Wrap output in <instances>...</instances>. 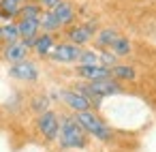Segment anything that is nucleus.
Segmentation results:
<instances>
[{"mask_svg":"<svg viewBox=\"0 0 156 152\" xmlns=\"http://www.w3.org/2000/svg\"><path fill=\"white\" fill-rule=\"evenodd\" d=\"M56 141L62 150H86L90 146L88 133L81 128V124L75 120L73 114L60 116V131H58Z\"/></svg>","mask_w":156,"mask_h":152,"instance_id":"obj_1","label":"nucleus"},{"mask_svg":"<svg viewBox=\"0 0 156 152\" xmlns=\"http://www.w3.org/2000/svg\"><path fill=\"white\" fill-rule=\"evenodd\" d=\"M73 116H75V120L81 124V128L88 133L90 139H96V141H101V143H111V141H113V137H115L113 128H111L94 109L75 111Z\"/></svg>","mask_w":156,"mask_h":152,"instance_id":"obj_2","label":"nucleus"},{"mask_svg":"<svg viewBox=\"0 0 156 152\" xmlns=\"http://www.w3.org/2000/svg\"><path fill=\"white\" fill-rule=\"evenodd\" d=\"M101 26L96 24V20H88V22H75L71 26H66L62 32H64V41L73 43V45H79V47H86L92 43L96 30Z\"/></svg>","mask_w":156,"mask_h":152,"instance_id":"obj_3","label":"nucleus"},{"mask_svg":"<svg viewBox=\"0 0 156 152\" xmlns=\"http://www.w3.org/2000/svg\"><path fill=\"white\" fill-rule=\"evenodd\" d=\"M7 75L11 79H15V81H20V84H39V79H41V67H39L37 60L26 58V60L9 64Z\"/></svg>","mask_w":156,"mask_h":152,"instance_id":"obj_4","label":"nucleus"},{"mask_svg":"<svg viewBox=\"0 0 156 152\" xmlns=\"http://www.w3.org/2000/svg\"><path fill=\"white\" fill-rule=\"evenodd\" d=\"M34 128L39 133V137L47 143H54L58 139V131H60V114L56 109H45L43 114L37 116L34 120Z\"/></svg>","mask_w":156,"mask_h":152,"instance_id":"obj_5","label":"nucleus"},{"mask_svg":"<svg viewBox=\"0 0 156 152\" xmlns=\"http://www.w3.org/2000/svg\"><path fill=\"white\" fill-rule=\"evenodd\" d=\"M79 54H81L79 45H73L69 41H58L54 45V49L49 52L47 60L51 64H60V67H75L79 60Z\"/></svg>","mask_w":156,"mask_h":152,"instance_id":"obj_6","label":"nucleus"},{"mask_svg":"<svg viewBox=\"0 0 156 152\" xmlns=\"http://www.w3.org/2000/svg\"><path fill=\"white\" fill-rule=\"evenodd\" d=\"M58 103H62V105H64L66 109H71L73 114H75V111H83V109H92L90 101H88L81 92H77L73 86L58 90Z\"/></svg>","mask_w":156,"mask_h":152,"instance_id":"obj_7","label":"nucleus"},{"mask_svg":"<svg viewBox=\"0 0 156 152\" xmlns=\"http://www.w3.org/2000/svg\"><path fill=\"white\" fill-rule=\"evenodd\" d=\"M75 75L81 81H98V79L111 77L109 69L101 64H75Z\"/></svg>","mask_w":156,"mask_h":152,"instance_id":"obj_8","label":"nucleus"},{"mask_svg":"<svg viewBox=\"0 0 156 152\" xmlns=\"http://www.w3.org/2000/svg\"><path fill=\"white\" fill-rule=\"evenodd\" d=\"M90 90L94 94H98L101 99H107V96H115V94H122L124 92V86L120 81H115L113 77H107V79H98V81H88Z\"/></svg>","mask_w":156,"mask_h":152,"instance_id":"obj_9","label":"nucleus"},{"mask_svg":"<svg viewBox=\"0 0 156 152\" xmlns=\"http://www.w3.org/2000/svg\"><path fill=\"white\" fill-rule=\"evenodd\" d=\"M51 13H54L56 20L60 22L62 30H64L66 26H71V24L77 22V7H75V2H71V0H60V2L51 9Z\"/></svg>","mask_w":156,"mask_h":152,"instance_id":"obj_10","label":"nucleus"},{"mask_svg":"<svg viewBox=\"0 0 156 152\" xmlns=\"http://www.w3.org/2000/svg\"><path fill=\"white\" fill-rule=\"evenodd\" d=\"M26 58H30V49L22 43V39L2 45V60L5 62L13 64V62H20V60H26Z\"/></svg>","mask_w":156,"mask_h":152,"instance_id":"obj_11","label":"nucleus"},{"mask_svg":"<svg viewBox=\"0 0 156 152\" xmlns=\"http://www.w3.org/2000/svg\"><path fill=\"white\" fill-rule=\"evenodd\" d=\"M58 43L56 34H49V32H39L37 39H34V45H32V54L37 58H47L49 52L54 49V45Z\"/></svg>","mask_w":156,"mask_h":152,"instance_id":"obj_12","label":"nucleus"},{"mask_svg":"<svg viewBox=\"0 0 156 152\" xmlns=\"http://www.w3.org/2000/svg\"><path fill=\"white\" fill-rule=\"evenodd\" d=\"M118 28H113V26H101L98 30H96V34H94V39H92V43H94V49H109L111 47V43L118 39Z\"/></svg>","mask_w":156,"mask_h":152,"instance_id":"obj_13","label":"nucleus"},{"mask_svg":"<svg viewBox=\"0 0 156 152\" xmlns=\"http://www.w3.org/2000/svg\"><path fill=\"white\" fill-rule=\"evenodd\" d=\"M111 77L120 84H130V81H137V69L133 64H126V62H118L109 69Z\"/></svg>","mask_w":156,"mask_h":152,"instance_id":"obj_14","label":"nucleus"},{"mask_svg":"<svg viewBox=\"0 0 156 152\" xmlns=\"http://www.w3.org/2000/svg\"><path fill=\"white\" fill-rule=\"evenodd\" d=\"M15 24H17L20 39H34V37L41 32V24H39V20H26V17H17V20H15Z\"/></svg>","mask_w":156,"mask_h":152,"instance_id":"obj_15","label":"nucleus"},{"mask_svg":"<svg viewBox=\"0 0 156 152\" xmlns=\"http://www.w3.org/2000/svg\"><path fill=\"white\" fill-rule=\"evenodd\" d=\"M39 24H41V32H49V34L62 32V26H60V22L56 20V15L51 13V9H43V13H41V17H39Z\"/></svg>","mask_w":156,"mask_h":152,"instance_id":"obj_16","label":"nucleus"},{"mask_svg":"<svg viewBox=\"0 0 156 152\" xmlns=\"http://www.w3.org/2000/svg\"><path fill=\"white\" fill-rule=\"evenodd\" d=\"M28 107H30V111L32 114H43L45 109H49L51 107V99H49V94L47 92H37V94H32L30 96V103H28Z\"/></svg>","mask_w":156,"mask_h":152,"instance_id":"obj_17","label":"nucleus"},{"mask_svg":"<svg viewBox=\"0 0 156 152\" xmlns=\"http://www.w3.org/2000/svg\"><path fill=\"white\" fill-rule=\"evenodd\" d=\"M118 58H128L130 54H133V41L128 39V37H122V34H118V39L111 43V47H109Z\"/></svg>","mask_w":156,"mask_h":152,"instance_id":"obj_18","label":"nucleus"},{"mask_svg":"<svg viewBox=\"0 0 156 152\" xmlns=\"http://www.w3.org/2000/svg\"><path fill=\"white\" fill-rule=\"evenodd\" d=\"M20 17V5L11 0H0V22H15Z\"/></svg>","mask_w":156,"mask_h":152,"instance_id":"obj_19","label":"nucleus"},{"mask_svg":"<svg viewBox=\"0 0 156 152\" xmlns=\"http://www.w3.org/2000/svg\"><path fill=\"white\" fill-rule=\"evenodd\" d=\"M20 32H17V24L15 22H0V43H11L17 41Z\"/></svg>","mask_w":156,"mask_h":152,"instance_id":"obj_20","label":"nucleus"},{"mask_svg":"<svg viewBox=\"0 0 156 152\" xmlns=\"http://www.w3.org/2000/svg\"><path fill=\"white\" fill-rule=\"evenodd\" d=\"M43 13V7L37 2V0H26V2L20 7V17H26V20H39Z\"/></svg>","mask_w":156,"mask_h":152,"instance_id":"obj_21","label":"nucleus"},{"mask_svg":"<svg viewBox=\"0 0 156 152\" xmlns=\"http://www.w3.org/2000/svg\"><path fill=\"white\" fill-rule=\"evenodd\" d=\"M77 64H98V49H94V47H81Z\"/></svg>","mask_w":156,"mask_h":152,"instance_id":"obj_22","label":"nucleus"},{"mask_svg":"<svg viewBox=\"0 0 156 152\" xmlns=\"http://www.w3.org/2000/svg\"><path fill=\"white\" fill-rule=\"evenodd\" d=\"M118 62H120V58H118L111 49H101V52H98V64H101V67L111 69V67L118 64Z\"/></svg>","mask_w":156,"mask_h":152,"instance_id":"obj_23","label":"nucleus"},{"mask_svg":"<svg viewBox=\"0 0 156 152\" xmlns=\"http://www.w3.org/2000/svg\"><path fill=\"white\" fill-rule=\"evenodd\" d=\"M37 2H39L43 9H54V7L60 2V0H37Z\"/></svg>","mask_w":156,"mask_h":152,"instance_id":"obj_24","label":"nucleus"},{"mask_svg":"<svg viewBox=\"0 0 156 152\" xmlns=\"http://www.w3.org/2000/svg\"><path fill=\"white\" fill-rule=\"evenodd\" d=\"M11 2H15V5H20V7H22V5L26 2V0H11Z\"/></svg>","mask_w":156,"mask_h":152,"instance_id":"obj_25","label":"nucleus"},{"mask_svg":"<svg viewBox=\"0 0 156 152\" xmlns=\"http://www.w3.org/2000/svg\"><path fill=\"white\" fill-rule=\"evenodd\" d=\"M0 60H2V47H0Z\"/></svg>","mask_w":156,"mask_h":152,"instance_id":"obj_26","label":"nucleus"}]
</instances>
